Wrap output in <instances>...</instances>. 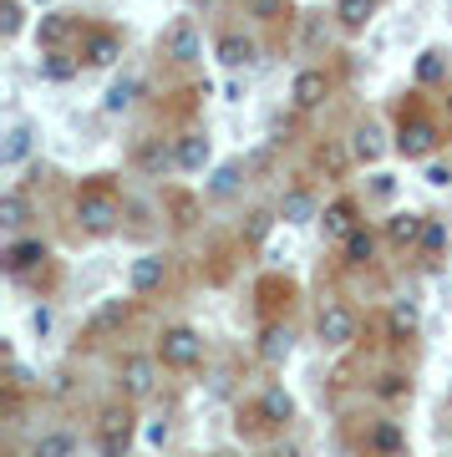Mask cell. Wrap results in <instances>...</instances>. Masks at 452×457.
I'll return each mask as SVG.
<instances>
[{
  "label": "cell",
  "mask_w": 452,
  "mask_h": 457,
  "mask_svg": "<svg viewBox=\"0 0 452 457\" xmlns=\"http://www.w3.org/2000/svg\"><path fill=\"white\" fill-rule=\"evenodd\" d=\"M391 147L402 153L406 163H427L437 147H442L437 117L422 112V102H402V107H397V137H391Z\"/></svg>",
  "instance_id": "6da1fadb"
},
{
  "label": "cell",
  "mask_w": 452,
  "mask_h": 457,
  "mask_svg": "<svg viewBox=\"0 0 452 457\" xmlns=\"http://www.w3.org/2000/svg\"><path fill=\"white\" fill-rule=\"evenodd\" d=\"M71 213H77V224L87 228V234H97V239H102V234H113V228L122 224V198H117V188L107 179L81 183Z\"/></svg>",
  "instance_id": "7a4b0ae2"
},
{
  "label": "cell",
  "mask_w": 452,
  "mask_h": 457,
  "mask_svg": "<svg viewBox=\"0 0 452 457\" xmlns=\"http://www.w3.org/2000/svg\"><path fill=\"white\" fill-rule=\"evenodd\" d=\"M153 351H158L163 371H194L198 361H204V336L194 326H163Z\"/></svg>",
  "instance_id": "3957f363"
},
{
  "label": "cell",
  "mask_w": 452,
  "mask_h": 457,
  "mask_svg": "<svg viewBox=\"0 0 452 457\" xmlns=\"http://www.w3.org/2000/svg\"><path fill=\"white\" fill-rule=\"evenodd\" d=\"M158 51L168 56L173 66H198L204 62V36H198L194 16H173L158 36Z\"/></svg>",
  "instance_id": "277c9868"
},
{
  "label": "cell",
  "mask_w": 452,
  "mask_h": 457,
  "mask_svg": "<svg viewBox=\"0 0 452 457\" xmlns=\"http://www.w3.org/2000/svg\"><path fill=\"white\" fill-rule=\"evenodd\" d=\"M158 351H132V356H122V366H117V386H122V396L128 402H143V396L158 392Z\"/></svg>",
  "instance_id": "5b68a950"
},
{
  "label": "cell",
  "mask_w": 452,
  "mask_h": 457,
  "mask_svg": "<svg viewBox=\"0 0 452 457\" xmlns=\"http://www.w3.org/2000/svg\"><path fill=\"white\" fill-rule=\"evenodd\" d=\"M315 336H321V345H331V351H346V345L361 336V320H356V311L346 300H325L321 315H315Z\"/></svg>",
  "instance_id": "8992f818"
},
{
  "label": "cell",
  "mask_w": 452,
  "mask_h": 457,
  "mask_svg": "<svg viewBox=\"0 0 452 457\" xmlns=\"http://www.w3.org/2000/svg\"><path fill=\"white\" fill-rule=\"evenodd\" d=\"M77 56H81V66H92V71L117 66L122 62V31H113V26H87V31L77 36Z\"/></svg>",
  "instance_id": "52a82bcc"
},
{
  "label": "cell",
  "mask_w": 452,
  "mask_h": 457,
  "mask_svg": "<svg viewBox=\"0 0 452 457\" xmlns=\"http://www.w3.org/2000/svg\"><path fill=\"white\" fill-rule=\"evenodd\" d=\"M132 437H138V417L128 407H107L97 422V453L102 457H128Z\"/></svg>",
  "instance_id": "ba28073f"
},
{
  "label": "cell",
  "mask_w": 452,
  "mask_h": 457,
  "mask_svg": "<svg viewBox=\"0 0 452 457\" xmlns=\"http://www.w3.org/2000/svg\"><path fill=\"white\" fill-rule=\"evenodd\" d=\"M87 26L77 21V11H66V5H56V11H46V16L36 21V41H41V51H66V41L71 36H81Z\"/></svg>",
  "instance_id": "9c48e42d"
},
{
  "label": "cell",
  "mask_w": 452,
  "mask_h": 457,
  "mask_svg": "<svg viewBox=\"0 0 452 457\" xmlns=\"http://www.w3.org/2000/svg\"><path fill=\"white\" fill-rule=\"evenodd\" d=\"M325 97H331V77H325V66H306V71H295V82H290L295 112H315V107H325Z\"/></svg>",
  "instance_id": "30bf717a"
},
{
  "label": "cell",
  "mask_w": 452,
  "mask_h": 457,
  "mask_svg": "<svg viewBox=\"0 0 452 457\" xmlns=\"http://www.w3.org/2000/svg\"><path fill=\"white\" fill-rule=\"evenodd\" d=\"M51 260L46 239H16V245H5V254H0V270L11 279H26L31 270H41V264Z\"/></svg>",
  "instance_id": "8fae6325"
},
{
  "label": "cell",
  "mask_w": 452,
  "mask_h": 457,
  "mask_svg": "<svg viewBox=\"0 0 452 457\" xmlns=\"http://www.w3.org/2000/svg\"><path fill=\"white\" fill-rule=\"evenodd\" d=\"M366 224V219H361V198L356 194H340V198H331V204H325V213H321V228H325V239H346V234H351V228H361Z\"/></svg>",
  "instance_id": "7c38bea8"
},
{
  "label": "cell",
  "mask_w": 452,
  "mask_h": 457,
  "mask_svg": "<svg viewBox=\"0 0 452 457\" xmlns=\"http://www.w3.org/2000/svg\"><path fill=\"white\" fill-rule=\"evenodd\" d=\"M173 153H178V173H204L213 158V137L204 128H194L183 137H173Z\"/></svg>",
  "instance_id": "4fadbf2b"
},
{
  "label": "cell",
  "mask_w": 452,
  "mask_h": 457,
  "mask_svg": "<svg viewBox=\"0 0 452 457\" xmlns=\"http://www.w3.org/2000/svg\"><path fill=\"white\" fill-rule=\"evenodd\" d=\"M417 330H422V305L417 300H391L387 305V341L391 345H406V341H417Z\"/></svg>",
  "instance_id": "5bb4252c"
},
{
  "label": "cell",
  "mask_w": 452,
  "mask_h": 457,
  "mask_svg": "<svg viewBox=\"0 0 452 457\" xmlns=\"http://www.w3.org/2000/svg\"><path fill=\"white\" fill-rule=\"evenodd\" d=\"M381 239H387V234H376V228H351V234H346V239H340V264H346V270H366V264L376 260V245H381Z\"/></svg>",
  "instance_id": "9a60e30c"
},
{
  "label": "cell",
  "mask_w": 452,
  "mask_h": 457,
  "mask_svg": "<svg viewBox=\"0 0 452 457\" xmlns=\"http://www.w3.org/2000/svg\"><path fill=\"white\" fill-rule=\"evenodd\" d=\"M422 228H427V213H412V209H402V213H391L387 224H381V234H387V245L391 249H417L422 245Z\"/></svg>",
  "instance_id": "2e32d148"
},
{
  "label": "cell",
  "mask_w": 452,
  "mask_h": 457,
  "mask_svg": "<svg viewBox=\"0 0 452 457\" xmlns=\"http://www.w3.org/2000/svg\"><path fill=\"white\" fill-rule=\"evenodd\" d=\"M255 417L264 427H285L295 422V396L285 392V386H264V392L255 396Z\"/></svg>",
  "instance_id": "e0dca14e"
},
{
  "label": "cell",
  "mask_w": 452,
  "mask_h": 457,
  "mask_svg": "<svg viewBox=\"0 0 452 457\" xmlns=\"http://www.w3.org/2000/svg\"><path fill=\"white\" fill-rule=\"evenodd\" d=\"M280 219H285V224H315V219H321V204H315V194H310L306 183H295V188H285V194H280Z\"/></svg>",
  "instance_id": "ac0fdd59"
},
{
  "label": "cell",
  "mask_w": 452,
  "mask_h": 457,
  "mask_svg": "<svg viewBox=\"0 0 452 457\" xmlns=\"http://www.w3.org/2000/svg\"><path fill=\"white\" fill-rule=\"evenodd\" d=\"M213 56H219V66H224V71H244V66L259 56V46L249 41V36H239V31H224L219 41H213Z\"/></svg>",
  "instance_id": "d6986e66"
},
{
  "label": "cell",
  "mask_w": 452,
  "mask_h": 457,
  "mask_svg": "<svg viewBox=\"0 0 452 457\" xmlns=\"http://www.w3.org/2000/svg\"><path fill=\"white\" fill-rule=\"evenodd\" d=\"M132 295H158L168 285V260L163 254H143V260H132V275H128Z\"/></svg>",
  "instance_id": "ffe728a7"
},
{
  "label": "cell",
  "mask_w": 452,
  "mask_h": 457,
  "mask_svg": "<svg viewBox=\"0 0 452 457\" xmlns=\"http://www.w3.org/2000/svg\"><path fill=\"white\" fill-rule=\"evenodd\" d=\"M132 315V300H122V295H107L97 311H92V320H87V336H113L117 326H128Z\"/></svg>",
  "instance_id": "44dd1931"
},
{
  "label": "cell",
  "mask_w": 452,
  "mask_h": 457,
  "mask_svg": "<svg viewBox=\"0 0 452 457\" xmlns=\"http://www.w3.org/2000/svg\"><path fill=\"white\" fill-rule=\"evenodd\" d=\"M290 351H295L290 326H280V320H270V326L259 330V361H264V366H285V361H290Z\"/></svg>",
  "instance_id": "7402d4cb"
},
{
  "label": "cell",
  "mask_w": 452,
  "mask_h": 457,
  "mask_svg": "<svg viewBox=\"0 0 452 457\" xmlns=\"http://www.w3.org/2000/svg\"><path fill=\"white\" fill-rule=\"evenodd\" d=\"M376 5H381V0H336V11H331V16H336V26L346 36H361L376 21Z\"/></svg>",
  "instance_id": "603a6c76"
},
{
  "label": "cell",
  "mask_w": 452,
  "mask_h": 457,
  "mask_svg": "<svg viewBox=\"0 0 452 457\" xmlns=\"http://www.w3.org/2000/svg\"><path fill=\"white\" fill-rule=\"evenodd\" d=\"M356 163L351 143H340V137H325V143H315V168H321L325 179H346V168Z\"/></svg>",
  "instance_id": "cb8c5ba5"
},
{
  "label": "cell",
  "mask_w": 452,
  "mask_h": 457,
  "mask_svg": "<svg viewBox=\"0 0 452 457\" xmlns=\"http://www.w3.org/2000/svg\"><path fill=\"white\" fill-rule=\"evenodd\" d=\"M346 143H351L356 163H381V153H387V143H381V132H376L372 122H356Z\"/></svg>",
  "instance_id": "d4e9b609"
},
{
  "label": "cell",
  "mask_w": 452,
  "mask_h": 457,
  "mask_svg": "<svg viewBox=\"0 0 452 457\" xmlns=\"http://www.w3.org/2000/svg\"><path fill=\"white\" fill-rule=\"evenodd\" d=\"M244 179H249V168H244V163H224V168H213V179H209L204 194H209L213 204H224V198H234L244 188Z\"/></svg>",
  "instance_id": "484cf974"
},
{
  "label": "cell",
  "mask_w": 452,
  "mask_h": 457,
  "mask_svg": "<svg viewBox=\"0 0 452 457\" xmlns=\"http://www.w3.org/2000/svg\"><path fill=\"white\" fill-rule=\"evenodd\" d=\"M81 71V56H66V51H46L41 62H36V77L41 82H71Z\"/></svg>",
  "instance_id": "4316f807"
},
{
  "label": "cell",
  "mask_w": 452,
  "mask_h": 457,
  "mask_svg": "<svg viewBox=\"0 0 452 457\" xmlns=\"http://www.w3.org/2000/svg\"><path fill=\"white\" fill-rule=\"evenodd\" d=\"M372 453H376V457H402V453H406L402 422H376V427H372Z\"/></svg>",
  "instance_id": "83f0119b"
},
{
  "label": "cell",
  "mask_w": 452,
  "mask_h": 457,
  "mask_svg": "<svg viewBox=\"0 0 452 457\" xmlns=\"http://www.w3.org/2000/svg\"><path fill=\"white\" fill-rule=\"evenodd\" d=\"M31 137H36V132L26 128V122H16V128L5 132V147H0V163H5V168H21L26 158H31Z\"/></svg>",
  "instance_id": "f1b7e54d"
},
{
  "label": "cell",
  "mask_w": 452,
  "mask_h": 457,
  "mask_svg": "<svg viewBox=\"0 0 452 457\" xmlns=\"http://www.w3.org/2000/svg\"><path fill=\"white\" fill-rule=\"evenodd\" d=\"M138 92H143V82L138 77H117L113 87H107V97H102V112H128L132 102H138Z\"/></svg>",
  "instance_id": "f546056e"
},
{
  "label": "cell",
  "mask_w": 452,
  "mask_h": 457,
  "mask_svg": "<svg viewBox=\"0 0 452 457\" xmlns=\"http://www.w3.org/2000/svg\"><path fill=\"white\" fill-rule=\"evenodd\" d=\"M26 219H31V198H26V188H5V198H0V224L21 228Z\"/></svg>",
  "instance_id": "4dcf8cb0"
},
{
  "label": "cell",
  "mask_w": 452,
  "mask_h": 457,
  "mask_svg": "<svg viewBox=\"0 0 452 457\" xmlns=\"http://www.w3.org/2000/svg\"><path fill=\"white\" fill-rule=\"evenodd\" d=\"M376 396H381L387 407L406 402V396H412V376H402V371H381V376H376Z\"/></svg>",
  "instance_id": "1f68e13d"
},
{
  "label": "cell",
  "mask_w": 452,
  "mask_h": 457,
  "mask_svg": "<svg viewBox=\"0 0 452 457\" xmlns=\"http://www.w3.org/2000/svg\"><path fill=\"white\" fill-rule=\"evenodd\" d=\"M437 82H448V56L432 46L417 56V87H437Z\"/></svg>",
  "instance_id": "d6a6232c"
},
{
  "label": "cell",
  "mask_w": 452,
  "mask_h": 457,
  "mask_svg": "<svg viewBox=\"0 0 452 457\" xmlns=\"http://www.w3.org/2000/svg\"><path fill=\"white\" fill-rule=\"evenodd\" d=\"M417 254H422V260H442V254H448V224H442V219H427Z\"/></svg>",
  "instance_id": "836d02e7"
},
{
  "label": "cell",
  "mask_w": 452,
  "mask_h": 457,
  "mask_svg": "<svg viewBox=\"0 0 452 457\" xmlns=\"http://www.w3.org/2000/svg\"><path fill=\"white\" fill-rule=\"evenodd\" d=\"M138 168H147V173H163V168H178V153L163 143H147L138 147Z\"/></svg>",
  "instance_id": "e575fe53"
},
{
  "label": "cell",
  "mask_w": 452,
  "mask_h": 457,
  "mask_svg": "<svg viewBox=\"0 0 452 457\" xmlns=\"http://www.w3.org/2000/svg\"><path fill=\"white\" fill-rule=\"evenodd\" d=\"M244 11L255 21H264V26H275V21L290 16V0H244Z\"/></svg>",
  "instance_id": "d590c367"
},
{
  "label": "cell",
  "mask_w": 452,
  "mask_h": 457,
  "mask_svg": "<svg viewBox=\"0 0 452 457\" xmlns=\"http://www.w3.org/2000/svg\"><path fill=\"white\" fill-rule=\"evenodd\" d=\"M21 26H26V11H21V0H0V41H16Z\"/></svg>",
  "instance_id": "8d00e7d4"
},
{
  "label": "cell",
  "mask_w": 452,
  "mask_h": 457,
  "mask_svg": "<svg viewBox=\"0 0 452 457\" xmlns=\"http://www.w3.org/2000/svg\"><path fill=\"white\" fill-rule=\"evenodd\" d=\"M71 447H77L71 432H46V437L31 447V457H71Z\"/></svg>",
  "instance_id": "74e56055"
},
{
  "label": "cell",
  "mask_w": 452,
  "mask_h": 457,
  "mask_svg": "<svg viewBox=\"0 0 452 457\" xmlns=\"http://www.w3.org/2000/svg\"><path fill=\"white\" fill-rule=\"evenodd\" d=\"M280 213H249V224H244V239H249V245H259V239H264V234H270V224H275Z\"/></svg>",
  "instance_id": "f35d334b"
},
{
  "label": "cell",
  "mask_w": 452,
  "mask_h": 457,
  "mask_svg": "<svg viewBox=\"0 0 452 457\" xmlns=\"http://www.w3.org/2000/svg\"><path fill=\"white\" fill-rule=\"evenodd\" d=\"M427 183L432 188H452V163H427Z\"/></svg>",
  "instance_id": "ab89813d"
},
{
  "label": "cell",
  "mask_w": 452,
  "mask_h": 457,
  "mask_svg": "<svg viewBox=\"0 0 452 457\" xmlns=\"http://www.w3.org/2000/svg\"><path fill=\"white\" fill-rule=\"evenodd\" d=\"M51 320H56V315H51V305H36V311H31V326H36V336H46V330H51Z\"/></svg>",
  "instance_id": "60d3db41"
},
{
  "label": "cell",
  "mask_w": 452,
  "mask_h": 457,
  "mask_svg": "<svg viewBox=\"0 0 452 457\" xmlns=\"http://www.w3.org/2000/svg\"><path fill=\"white\" fill-rule=\"evenodd\" d=\"M147 442H153V447H163V442H168V422H153V427H147Z\"/></svg>",
  "instance_id": "b9f144b4"
},
{
  "label": "cell",
  "mask_w": 452,
  "mask_h": 457,
  "mask_svg": "<svg viewBox=\"0 0 452 457\" xmlns=\"http://www.w3.org/2000/svg\"><path fill=\"white\" fill-rule=\"evenodd\" d=\"M448 117H452V92H448Z\"/></svg>",
  "instance_id": "7bdbcfd3"
}]
</instances>
